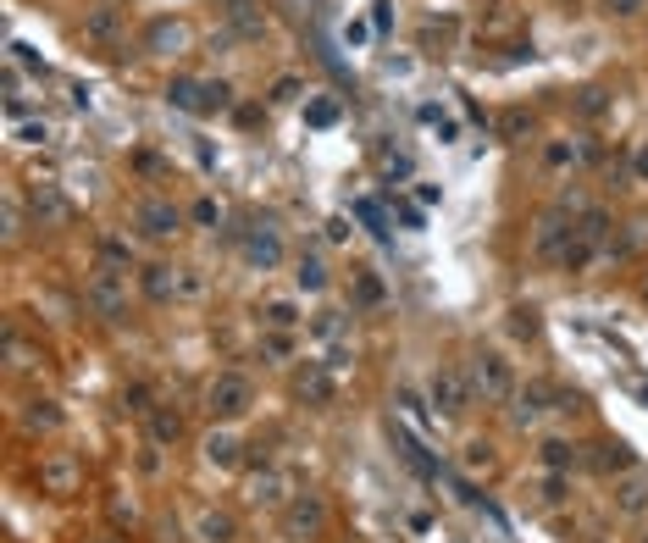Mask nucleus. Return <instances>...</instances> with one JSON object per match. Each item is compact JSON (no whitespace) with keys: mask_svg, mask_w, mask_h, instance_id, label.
<instances>
[{"mask_svg":"<svg viewBox=\"0 0 648 543\" xmlns=\"http://www.w3.org/2000/svg\"><path fill=\"white\" fill-rule=\"evenodd\" d=\"M466 383H471V399H482V405H504V399L516 394V366L504 361L499 350H477L471 366H466Z\"/></svg>","mask_w":648,"mask_h":543,"instance_id":"obj_1","label":"nucleus"},{"mask_svg":"<svg viewBox=\"0 0 648 543\" xmlns=\"http://www.w3.org/2000/svg\"><path fill=\"white\" fill-rule=\"evenodd\" d=\"M250 405H255V383H250L244 372H216V377L205 383V411H211V422H239V416H250Z\"/></svg>","mask_w":648,"mask_h":543,"instance_id":"obj_2","label":"nucleus"},{"mask_svg":"<svg viewBox=\"0 0 648 543\" xmlns=\"http://www.w3.org/2000/svg\"><path fill=\"white\" fill-rule=\"evenodd\" d=\"M84 300H89V311L100 316V322H122V311H128V278H122V266H95L89 272V283H84Z\"/></svg>","mask_w":648,"mask_h":543,"instance_id":"obj_3","label":"nucleus"},{"mask_svg":"<svg viewBox=\"0 0 648 543\" xmlns=\"http://www.w3.org/2000/svg\"><path fill=\"white\" fill-rule=\"evenodd\" d=\"M610 244V217L604 211H582V217H576V233H571V250H565V272H582L599 250Z\"/></svg>","mask_w":648,"mask_h":543,"instance_id":"obj_4","label":"nucleus"},{"mask_svg":"<svg viewBox=\"0 0 648 543\" xmlns=\"http://www.w3.org/2000/svg\"><path fill=\"white\" fill-rule=\"evenodd\" d=\"M571 233H576V217H571L565 206L543 211V217H538V228H532V255H538V261H565Z\"/></svg>","mask_w":648,"mask_h":543,"instance_id":"obj_5","label":"nucleus"},{"mask_svg":"<svg viewBox=\"0 0 648 543\" xmlns=\"http://www.w3.org/2000/svg\"><path fill=\"white\" fill-rule=\"evenodd\" d=\"M133 228H139L144 239H172V233L183 228V211L172 206V200H161V194H144L139 206H133Z\"/></svg>","mask_w":648,"mask_h":543,"instance_id":"obj_6","label":"nucleus"},{"mask_svg":"<svg viewBox=\"0 0 648 543\" xmlns=\"http://www.w3.org/2000/svg\"><path fill=\"white\" fill-rule=\"evenodd\" d=\"M427 399L438 405L444 416H466V405H471V383H466V372H455V366H438L427 377Z\"/></svg>","mask_w":648,"mask_h":543,"instance_id":"obj_7","label":"nucleus"},{"mask_svg":"<svg viewBox=\"0 0 648 543\" xmlns=\"http://www.w3.org/2000/svg\"><path fill=\"white\" fill-rule=\"evenodd\" d=\"M28 217L39 228H67L72 222V200L56 183H28Z\"/></svg>","mask_w":648,"mask_h":543,"instance_id":"obj_8","label":"nucleus"},{"mask_svg":"<svg viewBox=\"0 0 648 543\" xmlns=\"http://www.w3.org/2000/svg\"><path fill=\"white\" fill-rule=\"evenodd\" d=\"M322 527H327V505H322L316 494H300V499L283 505V532H288V538L305 543V538H316Z\"/></svg>","mask_w":648,"mask_h":543,"instance_id":"obj_9","label":"nucleus"},{"mask_svg":"<svg viewBox=\"0 0 648 543\" xmlns=\"http://www.w3.org/2000/svg\"><path fill=\"white\" fill-rule=\"evenodd\" d=\"M139 289L150 305H178V266H167V261L139 266Z\"/></svg>","mask_w":648,"mask_h":543,"instance_id":"obj_10","label":"nucleus"},{"mask_svg":"<svg viewBox=\"0 0 648 543\" xmlns=\"http://www.w3.org/2000/svg\"><path fill=\"white\" fill-rule=\"evenodd\" d=\"M222 28L233 39H261L266 34V12L255 6V0H222Z\"/></svg>","mask_w":648,"mask_h":543,"instance_id":"obj_11","label":"nucleus"},{"mask_svg":"<svg viewBox=\"0 0 648 543\" xmlns=\"http://www.w3.org/2000/svg\"><path fill=\"white\" fill-rule=\"evenodd\" d=\"M244 255H250V266L277 272V266H283V239H277V228H272V222H255L250 239H244Z\"/></svg>","mask_w":648,"mask_h":543,"instance_id":"obj_12","label":"nucleus"},{"mask_svg":"<svg viewBox=\"0 0 648 543\" xmlns=\"http://www.w3.org/2000/svg\"><path fill=\"white\" fill-rule=\"evenodd\" d=\"M549 399H554V388H543V383H527V388L516 394V411H510V416H516V427H532L543 411H560V405H549Z\"/></svg>","mask_w":648,"mask_h":543,"instance_id":"obj_13","label":"nucleus"},{"mask_svg":"<svg viewBox=\"0 0 648 543\" xmlns=\"http://www.w3.org/2000/svg\"><path fill=\"white\" fill-rule=\"evenodd\" d=\"M593 466L604 471V477H632V471H637V455H632V449H626L621 438H610V444H599Z\"/></svg>","mask_w":648,"mask_h":543,"instance_id":"obj_14","label":"nucleus"},{"mask_svg":"<svg viewBox=\"0 0 648 543\" xmlns=\"http://www.w3.org/2000/svg\"><path fill=\"white\" fill-rule=\"evenodd\" d=\"M250 499H255V505H272V510L288 505V477H283V471H272V466L255 471V477H250Z\"/></svg>","mask_w":648,"mask_h":543,"instance_id":"obj_15","label":"nucleus"},{"mask_svg":"<svg viewBox=\"0 0 648 543\" xmlns=\"http://www.w3.org/2000/svg\"><path fill=\"white\" fill-rule=\"evenodd\" d=\"M117 34H122V12H117V6H95V12H84V39L111 45Z\"/></svg>","mask_w":648,"mask_h":543,"instance_id":"obj_16","label":"nucleus"},{"mask_svg":"<svg viewBox=\"0 0 648 543\" xmlns=\"http://www.w3.org/2000/svg\"><path fill=\"white\" fill-rule=\"evenodd\" d=\"M39 483H45L50 494H72V488H78V466H72L67 455H50V460L39 466Z\"/></svg>","mask_w":648,"mask_h":543,"instance_id":"obj_17","label":"nucleus"},{"mask_svg":"<svg viewBox=\"0 0 648 543\" xmlns=\"http://www.w3.org/2000/svg\"><path fill=\"white\" fill-rule=\"evenodd\" d=\"M582 156H593V150L576 145V139H549V145H543V167H549V172H565V167H576Z\"/></svg>","mask_w":648,"mask_h":543,"instance_id":"obj_18","label":"nucleus"},{"mask_svg":"<svg viewBox=\"0 0 648 543\" xmlns=\"http://www.w3.org/2000/svg\"><path fill=\"white\" fill-rule=\"evenodd\" d=\"M144 45H150V50H161V56H178V50L189 45V28H183V23H150Z\"/></svg>","mask_w":648,"mask_h":543,"instance_id":"obj_19","label":"nucleus"},{"mask_svg":"<svg viewBox=\"0 0 648 543\" xmlns=\"http://www.w3.org/2000/svg\"><path fill=\"white\" fill-rule=\"evenodd\" d=\"M178 438H183V416L167 411V405H156V411H150V444L167 449V444H178Z\"/></svg>","mask_w":648,"mask_h":543,"instance_id":"obj_20","label":"nucleus"},{"mask_svg":"<svg viewBox=\"0 0 648 543\" xmlns=\"http://www.w3.org/2000/svg\"><path fill=\"white\" fill-rule=\"evenodd\" d=\"M233 106V89L222 84V78H211V84H200V100H194V117H216V111H228Z\"/></svg>","mask_w":648,"mask_h":543,"instance_id":"obj_21","label":"nucleus"},{"mask_svg":"<svg viewBox=\"0 0 648 543\" xmlns=\"http://www.w3.org/2000/svg\"><path fill=\"white\" fill-rule=\"evenodd\" d=\"M23 427H28V433H56V427H61V411H56V399H28V411H23Z\"/></svg>","mask_w":648,"mask_h":543,"instance_id":"obj_22","label":"nucleus"},{"mask_svg":"<svg viewBox=\"0 0 648 543\" xmlns=\"http://www.w3.org/2000/svg\"><path fill=\"white\" fill-rule=\"evenodd\" d=\"M205 294H211L205 272H200V266H178V305H200Z\"/></svg>","mask_w":648,"mask_h":543,"instance_id":"obj_23","label":"nucleus"},{"mask_svg":"<svg viewBox=\"0 0 648 543\" xmlns=\"http://www.w3.org/2000/svg\"><path fill=\"white\" fill-rule=\"evenodd\" d=\"M543 466L549 471H571V466H582V449H576L571 438H549L543 444Z\"/></svg>","mask_w":648,"mask_h":543,"instance_id":"obj_24","label":"nucleus"},{"mask_svg":"<svg viewBox=\"0 0 648 543\" xmlns=\"http://www.w3.org/2000/svg\"><path fill=\"white\" fill-rule=\"evenodd\" d=\"M205 460L222 466V471L239 466V438H233V433H211V438H205Z\"/></svg>","mask_w":648,"mask_h":543,"instance_id":"obj_25","label":"nucleus"},{"mask_svg":"<svg viewBox=\"0 0 648 543\" xmlns=\"http://www.w3.org/2000/svg\"><path fill=\"white\" fill-rule=\"evenodd\" d=\"M261 355H266L272 366H283L288 355H294V333H283V327H266V333H261Z\"/></svg>","mask_w":648,"mask_h":543,"instance_id":"obj_26","label":"nucleus"},{"mask_svg":"<svg viewBox=\"0 0 648 543\" xmlns=\"http://www.w3.org/2000/svg\"><path fill=\"white\" fill-rule=\"evenodd\" d=\"M39 361H45V355L28 344L23 333H6V366H12V372H28V366H39Z\"/></svg>","mask_w":648,"mask_h":543,"instance_id":"obj_27","label":"nucleus"},{"mask_svg":"<svg viewBox=\"0 0 648 543\" xmlns=\"http://www.w3.org/2000/svg\"><path fill=\"white\" fill-rule=\"evenodd\" d=\"M294 283H300L305 294H322V289H327V266H322L316 255H300V266H294Z\"/></svg>","mask_w":648,"mask_h":543,"instance_id":"obj_28","label":"nucleus"},{"mask_svg":"<svg viewBox=\"0 0 648 543\" xmlns=\"http://www.w3.org/2000/svg\"><path fill=\"white\" fill-rule=\"evenodd\" d=\"M261 316H266V327H283V333H294V327L305 322L294 300H266V311H261Z\"/></svg>","mask_w":648,"mask_h":543,"instance_id":"obj_29","label":"nucleus"},{"mask_svg":"<svg viewBox=\"0 0 648 543\" xmlns=\"http://www.w3.org/2000/svg\"><path fill=\"white\" fill-rule=\"evenodd\" d=\"M615 505H621L626 516H643V510H648V483H643V477H626V483L615 488Z\"/></svg>","mask_w":648,"mask_h":543,"instance_id":"obj_30","label":"nucleus"},{"mask_svg":"<svg viewBox=\"0 0 648 543\" xmlns=\"http://www.w3.org/2000/svg\"><path fill=\"white\" fill-rule=\"evenodd\" d=\"M300 394H305L311 405H333V377H327L322 366H311V372L300 377Z\"/></svg>","mask_w":648,"mask_h":543,"instance_id":"obj_31","label":"nucleus"},{"mask_svg":"<svg viewBox=\"0 0 648 543\" xmlns=\"http://www.w3.org/2000/svg\"><path fill=\"white\" fill-rule=\"evenodd\" d=\"M200 532H205L211 543H233L239 527H233V516H222V510H205V516H200Z\"/></svg>","mask_w":648,"mask_h":543,"instance_id":"obj_32","label":"nucleus"},{"mask_svg":"<svg viewBox=\"0 0 648 543\" xmlns=\"http://www.w3.org/2000/svg\"><path fill=\"white\" fill-rule=\"evenodd\" d=\"M167 100H172L178 111H194V100H200V78H172V84H167Z\"/></svg>","mask_w":648,"mask_h":543,"instance_id":"obj_33","label":"nucleus"},{"mask_svg":"<svg viewBox=\"0 0 648 543\" xmlns=\"http://www.w3.org/2000/svg\"><path fill=\"white\" fill-rule=\"evenodd\" d=\"M538 327H543V322H538L532 305H516V311H510V333H516V338H538Z\"/></svg>","mask_w":648,"mask_h":543,"instance_id":"obj_34","label":"nucleus"},{"mask_svg":"<svg viewBox=\"0 0 648 543\" xmlns=\"http://www.w3.org/2000/svg\"><path fill=\"white\" fill-rule=\"evenodd\" d=\"M305 122H311V128H333V122H338V100H311V106H305Z\"/></svg>","mask_w":648,"mask_h":543,"instance_id":"obj_35","label":"nucleus"},{"mask_svg":"<svg viewBox=\"0 0 648 543\" xmlns=\"http://www.w3.org/2000/svg\"><path fill=\"white\" fill-rule=\"evenodd\" d=\"M189 217H194L200 228H216V222H222V206H216V200H194V206H189Z\"/></svg>","mask_w":648,"mask_h":543,"instance_id":"obj_36","label":"nucleus"},{"mask_svg":"<svg viewBox=\"0 0 648 543\" xmlns=\"http://www.w3.org/2000/svg\"><path fill=\"white\" fill-rule=\"evenodd\" d=\"M50 139V122L39 117V122H17V145H45Z\"/></svg>","mask_w":648,"mask_h":543,"instance_id":"obj_37","label":"nucleus"},{"mask_svg":"<svg viewBox=\"0 0 648 543\" xmlns=\"http://www.w3.org/2000/svg\"><path fill=\"white\" fill-rule=\"evenodd\" d=\"M311 333H316V338H338V333H344V316H338V311H316Z\"/></svg>","mask_w":648,"mask_h":543,"instance_id":"obj_38","label":"nucleus"},{"mask_svg":"<svg viewBox=\"0 0 648 543\" xmlns=\"http://www.w3.org/2000/svg\"><path fill=\"white\" fill-rule=\"evenodd\" d=\"M576 106H582V117H604L610 111V95L604 89H582V100H576Z\"/></svg>","mask_w":648,"mask_h":543,"instance_id":"obj_39","label":"nucleus"},{"mask_svg":"<svg viewBox=\"0 0 648 543\" xmlns=\"http://www.w3.org/2000/svg\"><path fill=\"white\" fill-rule=\"evenodd\" d=\"M394 28V0H372V34H388Z\"/></svg>","mask_w":648,"mask_h":543,"instance_id":"obj_40","label":"nucleus"},{"mask_svg":"<svg viewBox=\"0 0 648 543\" xmlns=\"http://www.w3.org/2000/svg\"><path fill=\"white\" fill-rule=\"evenodd\" d=\"M538 499H543V505H565V471H549V483H543Z\"/></svg>","mask_w":648,"mask_h":543,"instance_id":"obj_41","label":"nucleus"},{"mask_svg":"<svg viewBox=\"0 0 648 543\" xmlns=\"http://www.w3.org/2000/svg\"><path fill=\"white\" fill-rule=\"evenodd\" d=\"M6 239H23V200H6Z\"/></svg>","mask_w":648,"mask_h":543,"instance_id":"obj_42","label":"nucleus"},{"mask_svg":"<svg viewBox=\"0 0 648 543\" xmlns=\"http://www.w3.org/2000/svg\"><path fill=\"white\" fill-rule=\"evenodd\" d=\"M300 95V78H277V89H272V106H288Z\"/></svg>","mask_w":648,"mask_h":543,"instance_id":"obj_43","label":"nucleus"},{"mask_svg":"<svg viewBox=\"0 0 648 543\" xmlns=\"http://www.w3.org/2000/svg\"><path fill=\"white\" fill-rule=\"evenodd\" d=\"M504 133H516V139H521V133H532V117L527 111H510V117H504Z\"/></svg>","mask_w":648,"mask_h":543,"instance_id":"obj_44","label":"nucleus"},{"mask_svg":"<svg viewBox=\"0 0 648 543\" xmlns=\"http://www.w3.org/2000/svg\"><path fill=\"white\" fill-rule=\"evenodd\" d=\"M416 200L421 206H438V183H416Z\"/></svg>","mask_w":648,"mask_h":543,"instance_id":"obj_45","label":"nucleus"},{"mask_svg":"<svg viewBox=\"0 0 648 543\" xmlns=\"http://www.w3.org/2000/svg\"><path fill=\"white\" fill-rule=\"evenodd\" d=\"M466 466H488V444H466Z\"/></svg>","mask_w":648,"mask_h":543,"instance_id":"obj_46","label":"nucleus"},{"mask_svg":"<svg viewBox=\"0 0 648 543\" xmlns=\"http://www.w3.org/2000/svg\"><path fill=\"white\" fill-rule=\"evenodd\" d=\"M632 172H637V178L648 183V145H637V156H632Z\"/></svg>","mask_w":648,"mask_h":543,"instance_id":"obj_47","label":"nucleus"},{"mask_svg":"<svg viewBox=\"0 0 648 543\" xmlns=\"http://www.w3.org/2000/svg\"><path fill=\"white\" fill-rule=\"evenodd\" d=\"M344 34H349V45H366V34H372V23H349Z\"/></svg>","mask_w":648,"mask_h":543,"instance_id":"obj_48","label":"nucleus"},{"mask_svg":"<svg viewBox=\"0 0 648 543\" xmlns=\"http://www.w3.org/2000/svg\"><path fill=\"white\" fill-rule=\"evenodd\" d=\"M360 300H366V305H372V300H383V289H377V278H360Z\"/></svg>","mask_w":648,"mask_h":543,"instance_id":"obj_49","label":"nucleus"},{"mask_svg":"<svg viewBox=\"0 0 648 543\" xmlns=\"http://www.w3.org/2000/svg\"><path fill=\"white\" fill-rule=\"evenodd\" d=\"M399 222L405 228H421V206H399Z\"/></svg>","mask_w":648,"mask_h":543,"instance_id":"obj_50","label":"nucleus"},{"mask_svg":"<svg viewBox=\"0 0 648 543\" xmlns=\"http://www.w3.org/2000/svg\"><path fill=\"white\" fill-rule=\"evenodd\" d=\"M643 300H648V283H643Z\"/></svg>","mask_w":648,"mask_h":543,"instance_id":"obj_51","label":"nucleus"},{"mask_svg":"<svg viewBox=\"0 0 648 543\" xmlns=\"http://www.w3.org/2000/svg\"><path fill=\"white\" fill-rule=\"evenodd\" d=\"M643 543H648V538H643Z\"/></svg>","mask_w":648,"mask_h":543,"instance_id":"obj_52","label":"nucleus"}]
</instances>
